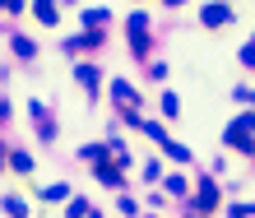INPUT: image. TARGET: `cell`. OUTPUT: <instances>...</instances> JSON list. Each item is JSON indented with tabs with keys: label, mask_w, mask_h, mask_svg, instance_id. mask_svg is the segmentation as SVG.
<instances>
[{
	"label": "cell",
	"mask_w": 255,
	"mask_h": 218,
	"mask_svg": "<svg viewBox=\"0 0 255 218\" xmlns=\"http://www.w3.org/2000/svg\"><path fill=\"white\" fill-rule=\"evenodd\" d=\"M251 135H255V111H242L228 130H223V144H228V149H237V153H255Z\"/></svg>",
	"instance_id": "obj_1"
},
{
	"label": "cell",
	"mask_w": 255,
	"mask_h": 218,
	"mask_svg": "<svg viewBox=\"0 0 255 218\" xmlns=\"http://www.w3.org/2000/svg\"><path fill=\"white\" fill-rule=\"evenodd\" d=\"M126 28H130V51L144 61V56H148V14H139V9H134L130 19H126Z\"/></svg>",
	"instance_id": "obj_2"
},
{
	"label": "cell",
	"mask_w": 255,
	"mask_h": 218,
	"mask_svg": "<svg viewBox=\"0 0 255 218\" xmlns=\"http://www.w3.org/2000/svg\"><path fill=\"white\" fill-rule=\"evenodd\" d=\"M200 19H204V28H223V23H232V5L214 0V5H204V9H200Z\"/></svg>",
	"instance_id": "obj_3"
},
{
	"label": "cell",
	"mask_w": 255,
	"mask_h": 218,
	"mask_svg": "<svg viewBox=\"0 0 255 218\" xmlns=\"http://www.w3.org/2000/svg\"><path fill=\"white\" fill-rule=\"evenodd\" d=\"M218 200H223V195H218V186H214V181H200V195H195V209H200V214H214V209H218Z\"/></svg>",
	"instance_id": "obj_4"
},
{
	"label": "cell",
	"mask_w": 255,
	"mask_h": 218,
	"mask_svg": "<svg viewBox=\"0 0 255 218\" xmlns=\"http://www.w3.org/2000/svg\"><path fill=\"white\" fill-rule=\"evenodd\" d=\"M93 177H98L102 186H107V191H116V186H121V167H116V163H107V158H102V163L93 167Z\"/></svg>",
	"instance_id": "obj_5"
},
{
	"label": "cell",
	"mask_w": 255,
	"mask_h": 218,
	"mask_svg": "<svg viewBox=\"0 0 255 218\" xmlns=\"http://www.w3.org/2000/svg\"><path fill=\"white\" fill-rule=\"evenodd\" d=\"M74 79H79V89H84V93H98L102 70H98V65H79V70H74Z\"/></svg>",
	"instance_id": "obj_6"
},
{
	"label": "cell",
	"mask_w": 255,
	"mask_h": 218,
	"mask_svg": "<svg viewBox=\"0 0 255 218\" xmlns=\"http://www.w3.org/2000/svg\"><path fill=\"white\" fill-rule=\"evenodd\" d=\"M112 98H116L121 107H134V103H139V93H134L126 79H112Z\"/></svg>",
	"instance_id": "obj_7"
},
{
	"label": "cell",
	"mask_w": 255,
	"mask_h": 218,
	"mask_svg": "<svg viewBox=\"0 0 255 218\" xmlns=\"http://www.w3.org/2000/svg\"><path fill=\"white\" fill-rule=\"evenodd\" d=\"M162 153H167L172 163H190V149H186L181 139H167V144H162Z\"/></svg>",
	"instance_id": "obj_8"
},
{
	"label": "cell",
	"mask_w": 255,
	"mask_h": 218,
	"mask_svg": "<svg viewBox=\"0 0 255 218\" xmlns=\"http://www.w3.org/2000/svg\"><path fill=\"white\" fill-rule=\"evenodd\" d=\"M33 14H37L42 23H56V19H61V9H56L51 0H33Z\"/></svg>",
	"instance_id": "obj_9"
},
{
	"label": "cell",
	"mask_w": 255,
	"mask_h": 218,
	"mask_svg": "<svg viewBox=\"0 0 255 218\" xmlns=\"http://www.w3.org/2000/svg\"><path fill=\"white\" fill-rule=\"evenodd\" d=\"M14 56H19V61H33V56H37V42L33 37H14Z\"/></svg>",
	"instance_id": "obj_10"
},
{
	"label": "cell",
	"mask_w": 255,
	"mask_h": 218,
	"mask_svg": "<svg viewBox=\"0 0 255 218\" xmlns=\"http://www.w3.org/2000/svg\"><path fill=\"white\" fill-rule=\"evenodd\" d=\"M9 167H14V172H23V177H28V172H33V153L14 149V153H9Z\"/></svg>",
	"instance_id": "obj_11"
},
{
	"label": "cell",
	"mask_w": 255,
	"mask_h": 218,
	"mask_svg": "<svg viewBox=\"0 0 255 218\" xmlns=\"http://www.w3.org/2000/svg\"><path fill=\"white\" fill-rule=\"evenodd\" d=\"M112 23V9H88L84 14V28H107Z\"/></svg>",
	"instance_id": "obj_12"
},
{
	"label": "cell",
	"mask_w": 255,
	"mask_h": 218,
	"mask_svg": "<svg viewBox=\"0 0 255 218\" xmlns=\"http://www.w3.org/2000/svg\"><path fill=\"white\" fill-rule=\"evenodd\" d=\"M162 116H167V121L181 116V98H176V93H162Z\"/></svg>",
	"instance_id": "obj_13"
},
{
	"label": "cell",
	"mask_w": 255,
	"mask_h": 218,
	"mask_svg": "<svg viewBox=\"0 0 255 218\" xmlns=\"http://www.w3.org/2000/svg\"><path fill=\"white\" fill-rule=\"evenodd\" d=\"M42 200H51V205H56V200H70V186L56 181V186H47V191H42Z\"/></svg>",
	"instance_id": "obj_14"
},
{
	"label": "cell",
	"mask_w": 255,
	"mask_h": 218,
	"mask_svg": "<svg viewBox=\"0 0 255 218\" xmlns=\"http://www.w3.org/2000/svg\"><path fill=\"white\" fill-rule=\"evenodd\" d=\"M162 186H167V195H176V200H181V195L190 191V181H186V177H167Z\"/></svg>",
	"instance_id": "obj_15"
},
{
	"label": "cell",
	"mask_w": 255,
	"mask_h": 218,
	"mask_svg": "<svg viewBox=\"0 0 255 218\" xmlns=\"http://www.w3.org/2000/svg\"><path fill=\"white\" fill-rule=\"evenodd\" d=\"M65 218H88V200H70V205H65Z\"/></svg>",
	"instance_id": "obj_16"
},
{
	"label": "cell",
	"mask_w": 255,
	"mask_h": 218,
	"mask_svg": "<svg viewBox=\"0 0 255 218\" xmlns=\"http://www.w3.org/2000/svg\"><path fill=\"white\" fill-rule=\"evenodd\" d=\"M5 214L9 218H28V205H23V200H5Z\"/></svg>",
	"instance_id": "obj_17"
},
{
	"label": "cell",
	"mask_w": 255,
	"mask_h": 218,
	"mask_svg": "<svg viewBox=\"0 0 255 218\" xmlns=\"http://www.w3.org/2000/svg\"><path fill=\"white\" fill-rule=\"evenodd\" d=\"M158 177H162V167L153 163V158H148V163H144V181H158Z\"/></svg>",
	"instance_id": "obj_18"
},
{
	"label": "cell",
	"mask_w": 255,
	"mask_h": 218,
	"mask_svg": "<svg viewBox=\"0 0 255 218\" xmlns=\"http://www.w3.org/2000/svg\"><path fill=\"white\" fill-rule=\"evenodd\" d=\"M242 65H251V70H255V42H246V47H242Z\"/></svg>",
	"instance_id": "obj_19"
},
{
	"label": "cell",
	"mask_w": 255,
	"mask_h": 218,
	"mask_svg": "<svg viewBox=\"0 0 255 218\" xmlns=\"http://www.w3.org/2000/svg\"><path fill=\"white\" fill-rule=\"evenodd\" d=\"M0 9H9V14H19V9H23V0H0Z\"/></svg>",
	"instance_id": "obj_20"
},
{
	"label": "cell",
	"mask_w": 255,
	"mask_h": 218,
	"mask_svg": "<svg viewBox=\"0 0 255 218\" xmlns=\"http://www.w3.org/2000/svg\"><path fill=\"white\" fill-rule=\"evenodd\" d=\"M0 121H9V103H5V98H0Z\"/></svg>",
	"instance_id": "obj_21"
},
{
	"label": "cell",
	"mask_w": 255,
	"mask_h": 218,
	"mask_svg": "<svg viewBox=\"0 0 255 218\" xmlns=\"http://www.w3.org/2000/svg\"><path fill=\"white\" fill-rule=\"evenodd\" d=\"M0 167H5V144H0Z\"/></svg>",
	"instance_id": "obj_22"
},
{
	"label": "cell",
	"mask_w": 255,
	"mask_h": 218,
	"mask_svg": "<svg viewBox=\"0 0 255 218\" xmlns=\"http://www.w3.org/2000/svg\"><path fill=\"white\" fill-rule=\"evenodd\" d=\"M167 5H186V0H167Z\"/></svg>",
	"instance_id": "obj_23"
},
{
	"label": "cell",
	"mask_w": 255,
	"mask_h": 218,
	"mask_svg": "<svg viewBox=\"0 0 255 218\" xmlns=\"http://www.w3.org/2000/svg\"><path fill=\"white\" fill-rule=\"evenodd\" d=\"M65 5H79V0H65Z\"/></svg>",
	"instance_id": "obj_24"
}]
</instances>
